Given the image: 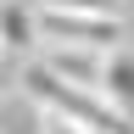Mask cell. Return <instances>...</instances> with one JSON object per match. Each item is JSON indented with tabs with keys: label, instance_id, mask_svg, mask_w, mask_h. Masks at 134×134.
I'll list each match as a JSON object with an SVG mask.
<instances>
[{
	"label": "cell",
	"instance_id": "cell-3",
	"mask_svg": "<svg viewBox=\"0 0 134 134\" xmlns=\"http://www.w3.org/2000/svg\"><path fill=\"white\" fill-rule=\"evenodd\" d=\"M39 62L50 67L56 78L78 84V90H100V78H106V56L100 50H78V45H45Z\"/></svg>",
	"mask_w": 134,
	"mask_h": 134
},
{
	"label": "cell",
	"instance_id": "cell-6",
	"mask_svg": "<svg viewBox=\"0 0 134 134\" xmlns=\"http://www.w3.org/2000/svg\"><path fill=\"white\" fill-rule=\"evenodd\" d=\"M50 6H67V11H106V17H123V0H50Z\"/></svg>",
	"mask_w": 134,
	"mask_h": 134
},
{
	"label": "cell",
	"instance_id": "cell-2",
	"mask_svg": "<svg viewBox=\"0 0 134 134\" xmlns=\"http://www.w3.org/2000/svg\"><path fill=\"white\" fill-rule=\"evenodd\" d=\"M39 50H45L39 6H28V0H0V56L6 62H34Z\"/></svg>",
	"mask_w": 134,
	"mask_h": 134
},
{
	"label": "cell",
	"instance_id": "cell-4",
	"mask_svg": "<svg viewBox=\"0 0 134 134\" xmlns=\"http://www.w3.org/2000/svg\"><path fill=\"white\" fill-rule=\"evenodd\" d=\"M100 95H106L117 112H129V117H134V50H129V45L106 56V78H100Z\"/></svg>",
	"mask_w": 134,
	"mask_h": 134
},
{
	"label": "cell",
	"instance_id": "cell-7",
	"mask_svg": "<svg viewBox=\"0 0 134 134\" xmlns=\"http://www.w3.org/2000/svg\"><path fill=\"white\" fill-rule=\"evenodd\" d=\"M11 90V67H6V56H0V95Z\"/></svg>",
	"mask_w": 134,
	"mask_h": 134
},
{
	"label": "cell",
	"instance_id": "cell-5",
	"mask_svg": "<svg viewBox=\"0 0 134 134\" xmlns=\"http://www.w3.org/2000/svg\"><path fill=\"white\" fill-rule=\"evenodd\" d=\"M39 134H95V129H84L73 117H62V112H39Z\"/></svg>",
	"mask_w": 134,
	"mask_h": 134
},
{
	"label": "cell",
	"instance_id": "cell-1",
	"mask_svg": "<svg viewBox=\"0 0 134 134\" xmlns=\"http://www.w3.org/2000/svg\"><path fill=\"white\" fill-rule=\"evenodd\" d=\"M39 28H45V45H78V50H123V17H106V11H67V6H39Z\"/></svg>",
	"mask_w": 134,
	"mask_h": 134
}]
</instances>
